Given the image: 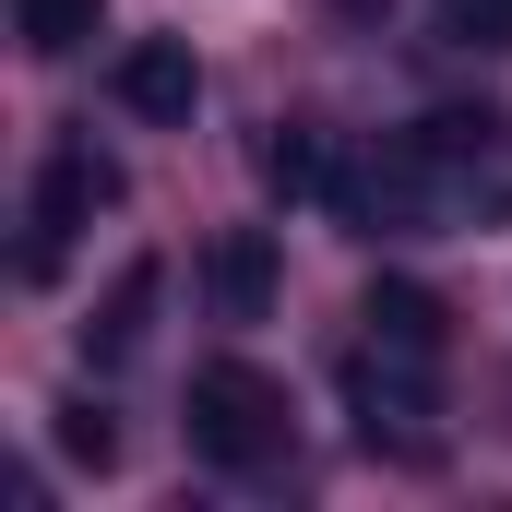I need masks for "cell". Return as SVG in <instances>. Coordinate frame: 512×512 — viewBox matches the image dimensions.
<instances>
[{
	"instance_id": "obj_1",
	"label": "cell",
	"mask_w": 512,
	"mask_h": 512,
	"mask_svg": "<svg viewBox=\"0 0 512 512\" xmlns=\"http://www.w3.org/2000/svg\"><path fill=\"white\" fill-rule=\"evenodd\" d=\"M191 453L203 465H227V477H262V465H286V429H298V405H286V382L274 370H251V358H203L191 370Z\"/></svg>"
},
{
	"instance_id": "obj_2",
	"label": "cell",
	"mask_w": 512,
	"mask_h": 512,
	"mask_svg": "<svg viewBox=\"0 0 512 512\" xmlns=\"http://www.w3.org/2000/svg\"><path fill=\"white\" fill-rule=\"evenodd\" d=\"M346 417H358V441L393 453V465H429L441 453V358H405V346H346Z\"/></svg>"
},
{
	"instance_id": "obj_3",
	"label": "cell",
	"mask_w": 512,
	"mask_h": 512,
	"mask_svg": "<svg viewBox=\"0 0 512 512\" xmlns=\"http://www.w3.org/2000/svg\"><path fill=\"white\" fill-rule=\"evenodd\" d=\"M108 203H120V155H108V143H84V131H60V143H48V167H36V203H24V262H12V274H24V286H48V274L72 262V239H84Z\"/></svg>"
},
{
	"instance_id": "obj_4",
	"label": "cell",
	"mask_w": 512,
	"mask_h": 512,
	"mask_svg": "<svg viewBox=\"0 0 512 512\" xmlns=\"http://www.w3.org/2000/svg\"><path fill=\"white\" fill-rule=\"evenodd\" d=\"M274 286H286V251H274V227H227V239L203 251V298H215L227 322H262V310H274Z\"/></svg>"
},
{
	"instance_id": "obj_5",
	"label": "cell",
	"mask_w": 512,
	"mask_h": 512,
	"mask_svg": "<svg viewBox=\"0 0 512 512\" xmlns=\"http://www.w3.org/2000/svg\"><path fill=\"white\" fill-rule=\"evenodd\" d=\"M120 108H131V120H167V131L203 108V72H191L179 36H131V48H120Z\"/></svg>"
},
{
	"instance_id": "obj_6",
	"label": "cell",
	"mask_w": 512,
	"mask_h": 512,
	"mask_svg": "<svg viewBox=\"0 0 512 512\" xmlns=\"http://www.w3.org/2000/svg\"><path fill=\"white\" fill-rule=\"evenodd\" d=\"M155 298H167V262H120V286H108V298H96V322H84V370H120V358H143Z\"/></svg>"
},
{
	"instance_id": "obj_7",
	"label": "cell",
	"mask_w": 512,
	"mask_h": 512,
	"mask_svg": "<svg viewBox=\"0 0 512 512\" xmlns=\"http://www.w3.org/2000/svg\"><path fill=\"white\" fill-rule=\"evenodd\" d=\"M358 322H370V346H405V358H441V346H453V310H441L417 274H370Z\"/></svg>"
},
{
	"instance_id": "obj_8",
	"label": "cell",
	"mask_w": 512,
	"mask_h": 512,
	"mask_svg": "<svg viewBox=\"0 0 512 512\" xmlns=\"http://www.w3.org/2000/svg\"><path fill=\"white\" fill-rule=\"evenodd\" d=\"M262 191H274V203H322V191H334V143L310 120H274L262 131Z\"/></svg>"
},
{
	"instance_id": "obj_9",
	"label": "cell",
	"mask_w": 512,
	"mask_h": 512,
	"mask_svg": "<svg viewBox=\"0 0 512 512\" xmlns=\"http://www.w3.org/2000/svg\"><path fill=\"white\" fill-rule=\"evenodd\" d=\"M12 24H24V48H36V60H72V48L108 24V0H12Z\"/></svg>"
},
{
	"instance_id": "obj_10",
	"label": "cell",
	"mask_w": 512,
	"mask_h": 512,
	"mask_svg": "<svg viewBox=\"0 0 512 512\" xmlns=\"http://www.w3.org/2000/svg\"><path fill=\"white\" fill-rule=\"evenodd\" d=\"M48 441H60V453H72V465H96V477H108V465H120V417H108V405H84V393H72V405H60V417H48Z\"/></svg>"
},
{
	"instance_id": "obj_11",
	"label": "cell",
	"mask_w": 512,
	"mask_h": 512,
	"mask_svg": "<svg viewBox=\"0 0 512 512\" xmlns=\"http://www.w3.org/2000/svg\"><path fill=\"white\" fill-rule=\"evenodd\" d=\"M429 24L453 48H512V0H429Z\"/></svg>"
}]
</instances>
